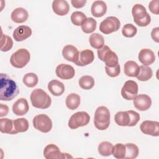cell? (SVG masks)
Returning a JSON list of instances; mask_svg holds the SVG:
<instances>
[{
  "instance_id": "cell-19",
  "label": "cell",
  "mask_w": 159,
  "mask_h": 159,
  "mask_svg": "<svg viewBox=\"0 0 159 159\" xmlns=\"http://www.w3.org/2000/svg\"><path fill=\"white\" fill-rule=\"evenodd\" d=\"M62 55L65 60L75 63L78 58L79 51L75 46L66 45L62 50Z\"/></svg>"
},
{
  "instance_id": "cell-21",
  "label": "cell",
  "mask_w": 159,
  "mask_h": 159,
  "mask_svg": "<svg viewBox=\"0 0 159 159\" xmlns=\"http://www.w3.org/2000/svg\"><path fill=\"white\" fill-rule=\"evenodd\" d=\"M28 102L25 98H19L12 106V111L17 116L25 115L29 111Z\"/></svg>"
},
{
  "instance_id": "cell-6",
  "label": "cell",
  "mask_w": 159,
  "mask_h": 159,
  "mask_svg": "<svg viewBox=\"0 0 159 159\" xmlns=\"http://www.w3.org/2000/svg\"><path fill=\"white\" fill-rule=\"evenodd\" d=\"M99 60L104 61L106 66L112 67L119 63V59L117 54L111 50L107 45H104L97 51Z\"/></svg>"
},
{
  "instance_id": "cell-27",
  "label": "cell",
  "mask_w": 159,
  "mask_h": 159,
  "mask_svg": "<svg viewBox=\"0 0 159 159\" xmlns=\"http://www.w3.org/2000/svg\"><path fill=\"white\" fill-rule=\"evenodd\" d=\"M65 104L68 109H76L80 104V96L76 93H71L67 96Z\"/></svg>"
},
{
  "instance_id": "cell-34",
  "label": "cell",
  "mask_w": 159,
  "mask_h": 159,
  "mask_svg": "<svg viewBox=\"0 0 159 159\" xmlns=\"http://www.w3.org/2000/svg\"><path fill=\"white\" fill-rule=\"evenodd\" d=\"M79 85L83 89H91L94 85V80L89 75L83 76L79 80Z\"/></svg>"
},
{
  "instance_id": "cell-16",
  "label": "cell",
  "mask_w": 159,
  "mask_h": 159,
  "mask_svg": "<svg viewBox=\"0 0 159 159\" xmlns=\"http://www.w3.org/2000/svg\"><path fill=\"white\" fill-rule=\"evenodd\" d=\"M94 59V55L92 50L86 49L79 52L78 58L75 63L76 65L84 66L91 63Z\"/></svg>"
},
{
  "instance_id": "cell-7",
  "label": "cell",
  "mask_w": 159,
  "mask_h": 159,
  "mask_svg": "<svg viewBox=\"0 0 159 159\" xmlns=\"http://www.w3.org/2000/svg\"><path fill=\"white\" fill-rule=\"evenodd\" d=\"M30 59L29 52L25 48H20L11 55L10 63L15 68H22L29 63Z\"/></svg>"
},
{
  "instance_id": "cell-29",
  "label": "cell",
  "mask_w": 159,
  "mask_h": 159,
  "mask_svg": "<svg viewBox=\"0 0 159 159\" xmlns=\"http://www.w3.org/2000/svg\"><path fill=\"white\" fill-rule=\"evenodd\" d=\"M138 75L136 76L137 80L141 81H146L149 80L153 75V71L150 67L145 65H141Z\"/></svg>"
},
{
  "instance_id": "cell-11",
  "label": "cell",
  "mask_w": 159,
  "mask_h": 159,
  "mask_svg": "<svg viewBox=\"0 0 159 159\" xmlns=\"http://www.w3.org/2000/svg\"><path fill=\"white\" fill-rule=\"evenodd\" d=\"M43 156L47 159H59L73 158L67 153H61L59 148L55 144L51 143L47 145L43 150Z\"/></svg>"
},
{
  "instance_id": "cell-1",
  "label": "cell",
  "mask_w": 159,
  "mask_h": 159,
  "mask_svg": "<svg viewBox=\"0 0 159 159\" xmlns=\"http://www.w3.org/2000/svg\"><path fill=\"white\" fill-rule=\"evenodd\" d=\"M19 89L16 83L7 74H0V99L9 101L15 98Z\"/></svg>"
},
{
  "instance_id": "cell-26",
  "label": "cell",
  "mask_w": 159,
  "mask_h": 159,
  "mask_svg": "<svg viewBox=\"0 0 159 159\" xmlns=\"http://www.w3.org/2000/svg\"><path fill=\"white\" fill-rule=\"evenodd\" d=\"M13 130L11 134H16L19 132H26L29 127L28 120L25 118H19L13 120Z\"/></svg>"
},
{
  "instance_id": "cell-20",
  "label": "cell",
  "mask_w": 159,
  "mask_h": 159,
  "mask_svg": "<svg viewBox=\"0 0 159 159\" xmlns=\"http://www.w3.org/2000/svg\"><path fill=\"white\" fill-rule=\"evenodd\" d=\"M52 9L56 14L63 16L68 13L70 6L66 1L55 0L52 2Z\"/></svg>"
},
{
  "instance_id": "cell-41",
  "label": "cell",
  "mask_w": 159,
  "mask_h": 159,
  "mask_svg": "<svg viewBox=\"0 0 159 159\" xmlns=\"http://www.w3.org/2000/svg\"><path fill=\"white\" fill-rule=\"evenodd\" d=\"M159 1L158 0H153L151 1L149 3L148 8L151 12L155 14H159Z\"/></svg>"
},
{
  "instance_id": "cell-43",
  "label": "cell",
  "mask_w": 159,
  "mask_h": 159,
  "mask_svg": "<svg viewBox=\"0 0 159 159\" xmlns=\"http://www.w3.org/2000/svg\"><path fill=\"white\" fill-rule=\"evenodd\" d=\"M151 37L155 42H159V27H155L152 29L151 32Z\"/></svg>"
},
{
  "instance_id": "cell-31",
  "label": "cell",
  "mask_w": 159,
  "mask_h": 159,
  "mask_svg": "<svg viewBox=\"0 0 159 159\" xmlns=\"http://www.w3.org/2000/svg\"><path fill=\"white\" fill-rule=\"evenodd\" d=\"M125 159H133L137 157L139 152L138 147L132 143H126L125 145Z\"/></svg>"
},
{
  "instance_id": "cell-23",
  "label": "cell",
  "mask_w": 159,
  "mask_h": 159,
  "mask_svg": "<svg viewBox=\"0 0 159 159\" xmlns=\"http://www.w3.org/2000/svg\"><path fill=\"white\" fill-rule=\"evenodd\" d=\"M11 17L12 21L16 23H23L27 20L29 14L25 9L23 7H17L12 12Z\"/></svg>"
},
{
  "instance_id": "cell-37",
  "label": "cell",
  "mask_w": 159,
  "mask_h": 159,
  "mask_svg": "<svg viewBox=\"0 0 159 159\" xmlns=\"http://www.w3.org/2000/svg\"><path fill=\"white\" fill-rule=\"evenodd\" d=\"M71 22L76 26L81 25L83 22L86 19V16L82 12L75 11L71 15Z\"/></svg>"
},
{
  "instance_id": "cell-25",
  "label": "cell",
  "mask_w": 159,
  "mask_h": 159,
  "mask_svg": "<svg viewBox=\"0 0 159 159\" xmlns=\"http://www.w3.org/2000/svg\"><path fill=\"white\" fill-rule=\"evenodd\" d=\"M140 71L139 65L134 61H127L124 66V71L126 76L130 77H136Z\"/></svg>"
},
{
  "instance_id": "cell-12",
  "label": "cell",
  "mask_w": 159,
  "mask_h": 159,
  "mask_svg": "<svg viewBox=\"0 0 159 159\" xmlns=\"http://www.w3.org/2000/svg\"><path fill=\"white\" fill-rule=\"evenodd\" d=\"M138 84L133 80L125 82L121 89V95L126 100H133L138 93Z\"/></svg>"
},
{
  "instance_id": "cell-39",
  "label": "cell",
  "mask_w": 159,
  "mask_h": 159,
  "mask_svg": "<svg viewBox=\"0 0 159 159\" xmlns=\"http://www.w3.org/2000/svg\"><path fill=\"white\" fill-rule=\"evenodd\" d=\"M137 32V29L132 24H127L124 25L122 34L125 37H134Z\"/></svg>"
},
{
  "instance_id": "cell-9",
  "label": "cell",
  "mask_w": 159,
  "mask_h": 159,
  "mask_svg": "<svg viewBox=\"0 0 159 159\" xmlns=\"http://www.w3.org/2000/svg\"><path fill=\"white\" fill-rule=\"evenodd\" d=\"M34 127L43 132L48 133L52 128V122L50 118L46 114H41L35 116L32 120Z\"/></svg>"
},
{
  "instance_id": "cell-2",
  "label": "cell",
  "mask_w": 159,
  "mask_h": 159,
  "mask_svg": "<svg viewBox=\"0 0 159 159\" xmlns=\"http://www.w3.org/2000/svg\"><path fill=\"white\" fill-rule=\"evenodd\" d=\"M139 120V114L132 110L117 112L114 116L116 123L120 126H135Z\"/></svg>"
},
{
  "instance_id": "cell-42",
  "label": "cell",
  "mask_w": 159,
  "mask_h": 159,
  "mask_svg": "<svg viewBox=\"0 0 159 159\" xmlns=\"http://www.w3.org/2000/svg\"><path fill=\"white\" fill-rule=\"evenodd\" d=\"M71 3L75 8L80 9L84 6L86 0H71Z\"/></svg>"
},
{
  "instance_id": "cell-13",
  "label": "cell",
  "mask_w": 159,
  "mask_h": 159,
  "mask_svg": "<svg viewBox=\"0 0 159 159\" xmlns=\"http://www.w3.org/2000/svg\"><path fill=\"white\" fill-rule=\"evenodd\" d=\"M140 129L144 134L154 137L159 135V122L158 121H143L140 125Z\"/></svg>"
},
{
  "instance_id": "cell-24",
  "label": "cell",
  "mask_w": 159,
  "mask_h": 159,
  "mask_svg": "<svg viewBox=\"0 0 159 159\" xmlns=\"http://www.w3.org/2000/svg\"><path fill=\"white\" fill-rule=\"evenodd\" d=\"M48 91L55 96H61L65 91V86L63 83L57 80L50 81L48 84Z\"/></svg>"
},
{
  "instance_id": "cell-32",
  "label": "cell",
  "mask_w": 159,
  "mask_h": 159,
  "mask_svg": "<svg viewBox=\"0 0 159 159\" xmlns=\"http://www.w3.org/2000/svg\"><path fill=\"white\" fill-rule=\"evenodd\" d=\"M113 145L107 141H104L100 143L98 145V150L99 153L104 157L110 156L112 154Z\"/></svg>"
},
{
  "instance_id": "cell-38",
  "label": "cell",
  "mask_w": 159,
  "mask_h": 159,
  "mask_svg": "<svg viewBox=\"0 0 159 159\" xmlns=\"http://www.w3.org/2000/svg\"><path fill=\"white\" fill-rule=\"evenodd\" d=\"M13 41L12 39L6 35L2 34L1 37V51L7 52L12 48Z\"/></svg>"
},
{
  "instance_id": "cell-33",
  "label": "cell",
  "mask_w": 159,
  "mask_h": 159,
  "mask_svg": "<svg viewBox=\"0 0 159 159\" xmlns=\"http://www.w3.org/2000/svg\"><path fill=\"white\" fill-rule=\"evenodd\" d=\"M13 120L8 118H2L0 119V131L3 134H11L13 130Z\"/></svg>"
},
{
  "instance_id": "cell-36",
  "label": "cell",
  "mask_w": 159,
  "mask_h": 159,
  "mask_svg": "<svg viewBox=\"0 0 159 159\" xmlns=\"http://www.w3.org/2000/svg\"><path fill=\"white\" fill-rule=\"evenodd\" d=\"M125 145L124 144L120 143H116L114 146H113L112 154L116 158H124L125 156Z\"/></svg>"
},
{
  "instance_id": "cell-44",
  "label": "cell",
  "mask_w": 159,
  "mask_h": 159,
  "mask_svg": "<svg viewBox=\"0 0 159 159\" xmlns=\"http://www.w3.org/2000/svg\"><path fill=\"white\" fill-rule=\"evenodd\" d=\"M9 112V107L7 105L0 104V117L6 116Z\"/></svg>"
},
{
  "instance_id": "cell-15",
  "label": "cell",
  "mask_w": 159,
  "mask_h": 159,
  "mask_svg": "<svg viewBox=\"0 0 159 159\" xmlns=\"http://www.w3.org/2000/svg\"><path fill=\"white\" fill-rule=\"evenodd\" d=\"M133 100L135 107L141 111L148 109L152 105L151 98L147 94H141L137 95Z\"/></svg>"
},
{
  "instance_id": "cell-30",
  "label": "cell",
  "mask_w": 159,
  "mask_h": 159,
  "mask_svg": "<svg viewBox=\"0 0 159 159\" xmlns=\"http://www.w3.org/2000/svg\"><path fill=\"white\" fill-rule=\"evenodd\" d=\"M97 22L93 17H88L83 22L81 26V29L83 32L89 34L93 32L96 28Z\"/></svg>"
},
{
  "instance_id": "cell-8",
  "label": "cell",
  "mask_w": 159,
  "mask_h": 159,
  "mask_svg": "<svg viewBox=\"0 0 159 159\" xmlns=\"http://www.w3.org/2000/svg\"><path fill=\"white\" fill-rule=\"evenodd\" d=\"M90 120L89 115L84 111H80L73 114L68 120V127L71 129L86 125Z\"/></svg>"
},
{
  "instance_id": "cell-28",
  "label": "cell",
  "mask_w": 159,
  "mask_h": 159,
  "mask_svg": "<svg viewBox=\"0 0 159 159\" xmlns=\"http://www.w3.org/2000/svg\"><path fill=\"white\" fill-rule=\"evenodd\" d=\"M91 46L96 49H100L104 45V39L102 35L98 33L92 34L89 39Z\"/></svg>"
},
{
  "instance_id": "cell-35",
  "label": "cell",
  "mask_w": 159,
  "mask_h": 159,
  "mask_svg": "<svg viewBox=\"0 0 159 159\" xmlns=\"http://www.w3.org/2000/svg\"><path fill=\"white\" fill-rule=\"evenodd\" d=\"M22 81L26 86L33 88L37 84L39 79L36 74L34 73H28L24 76Z\"/></svg>"
},
{
  "instance_id": "cell-40",
  "label": "cell",
  "mask_w": 159,
  "mask_h": 159,
  "mask_svg": "<svg viewBox=\"0 0 159 159\" xmlns=\"http://www.w3.org/2000/svg\"><path fill=\"white\" fill-rule=\"evenodd\" d=\"M105 71L106 74L112 78L116 77L119 76L120 72V65L118 63L117 65L112 66V67H108L105 66Z\"/></svg>"
},
{
  "instance_id": "cell-17",
  "label": "cell",
  "mask_w": 159,
  "mask_h": 159,
  "mask_svg": "<svg viewBox=\"0 0 159 159\" xmlns=\"http://www.w3.org/2000/svg\"><path fill=\"white\" fill-rule=\"evenodd\" d=\"M32 29L27 25H20L13 32V37L17 42H22L32 35Z\"/></svg>"
},
{
  "instance_id": "cell-10",
  "label": "cell",
  "mask_w": 159,
  "mask_h": 159,
  "mask_svg": "<svg viewBox=\"0 0 159 159\" xmlns=\"http://www.w3.org/2000/svg\"><path fill=\"white\" fill-rule=\"evenodd\" d=\"M120 26V20L117 17L109 16L100 23L99 30L104 34H109L118 30Z\"/></svg>"
},
{
  "instance_id": "cell-22",
  "label": "cell",
  "mask_w": 159,
  "mask_h": 159,
  "mask_svg": "<svg viewBox=\"0 0 159 159\" xmlns=\"http://www.w3.org/2000/svg\"><path fill=\"white\" fill-rule=\"evenodd\" d=\"M107 11V5L102 1H95L91 7V12L96 17H102Z\"/></svg>"
},
{
  "instance_id": "cell-3",
  "label": "cell",
  "mask_w": 159,
  "mask_h": 159,
  "mask_svg": "<svg viewBox=\"0 0 159 159\" xmlns=\"http://www.w3.org/2000/svg\"><path fill=\"white\" fill-rule=\"evenodd\" d=\"M30 98L32 106L39 109H47L52 103L50 96L45 91L39 88L35 89L32 91Z\"/></svg>"
},
{
  "instance_id": "cell-18",
  "label": "cell",
  "mask_w": 159,
  "mask_h": 159,
  "mask_svg": "<svg viewBox=\"0 0 159 159\" xmlns=\"http://www.w3.org/2000/svg\"><path fill=\"white\" fill-rule=\"evenodd\" d=\"M138 58L143 65L148 66L155 61V55L152 50L149 48H143L140 51Z\"/></svg>"
},
{
  "instance_id": "cell-5",
  "label": "cell",
  "mask_w": 159,
  "mask_h": 159,
  "mask_svg": "<svg viewBox=\"0 0 159 159\" xmlns=\"http://www.w3.org/2000/svg\"><path fill=\"white\" fill-rule=\"evenodd\" d=\"M132 14L135 23L140 27H146L151 22V17L146 8L140 4H135L132 9Z\"/></svg>"
},
{
  "instance_id": "cell-4",
  "label": "cell",
  "mask_w": 159,
  "mask_h": 159,
  "mask_svg": "<svg viewBox=\"0 0 159 159\" xmlns=\"http://www.w3.org/2000/svg\"><path fill=\"white\" fill-rule=\"evenodd\" d=\"M94 124L100 130L107 129L110 124V112L106 106L98 107L94 113Z\"/></svg>"
},
{
  "instance_id": "cell-14",
  "label": "cell",
  "mask_w": 159,
  "mask_h": 159,
  "mask_svg": "<svg viewBox=\"0 0 159 159\" xmlns=\"http://www.w3.org/2000/svg\"><path fill=\"white\" fill-rule=\"evenodd\" d=\"M57 76L62 80H70L74 77L75 71L74 68L68 64L58 65L55 70Z\"/></svg>"
}]
</instances>
